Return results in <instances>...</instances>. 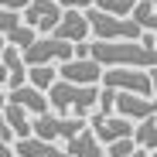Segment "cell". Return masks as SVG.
<instances>
[{"instance_id": "cell-25", "label": "cell", "mask_w": 157, "mask_h": 157, "mask_svg": "<svg viewBox=\"0 0 157 157\" xmlns=\"http://www.w3.org/2000/svg\"><path fill=\"white\" fill-rule=\"evenodd\" d=\"M14 157H17V154H14Z\"/></svg>"}, {"instance_id": "cell-3", "label": "cell", "mask_w": 157, "mask_h": 157, "mask_svg": "<svg viewBox=\"0 0 157 157\" xmlns=\"http://www.w3.org/2000/svg\"><path fill=\"white\" fill-rule=\"evenodd\" d=\"M86 17H89V28H92V41H140L147 34L130 17H113V14L96 10V7H89Z\"/></svg>"}, {"instance_id": "cell-17", "label": "cell", "mask_w": 157, "mask_h": 157, "mask_svg": "<svg viewBox=\"0 0 157 157\" xmlns=\"http://www.w3.org/2000/svg\"><path fill=\"white\" fill-rule=\"evenodd\" d=\"M106 157H150L144 147H137V140L130 137V140H116L106 147Z\"/></svg>"}, {"instance_id": "cell-1", "label": "cell", "mask_w": 157, "mask_h": 157, "mask_svg": "<svg viewBox=\"0 0 157 157\" xmlns=\"http://www.w3.org/2000/svg\"><path fill=\"white\" fill-rule=\"evenodd\" d=\"M89 58L102 68H157V48L144 41H89Z\"/></svg>"}, {"instance_id": "cell-4", "label": "cell", "mask_w": 157, "mask_h": 157, "mask_svg": "<svg viewBox=\"0 0 157 157\" xmlns=\"http://www.w3.org/2000/svg\"><path fill=\"white\" fill-rule=\"evenodd\" d=\"M31 130H34V137L38 140H48V144H55V140H72L78 137L82 130H89V120H78V116H62V113H41V116H31Z\"/></svg>"}, {"instance_id": "cell-7", "label": "cell", "mask_w": 157, "mask_h": 157, "mask_svg": "<svg viewBox=\"0 0 157 157\" xmlns=\"http://www.w3.org/2000/svg\"><path fill=\"white\" fill-rule=\"evenodd\" d=\"M62 14H65V7L58 4V0H31V4L21 10V21L44 38V34H51V31L58 28Z\"/></svg>"}, {"instance_id": "cell-23", "label": "cell", "mask_w": 157, "mask_h": 157, "mask_svg": "<svg viewBox=\"0 0 157 157\" xmlns=\"http://www.w3.org/2000/svg\"><path fill=\"white\" fill-rule=\"evenodd\" d=\"M150 157H157V150H154V154H150Z\"/></svg>"}, {"instance_id": "cell-5", "label": "cell", "mask_w": 157, "mask_h": 157, "mask_svg": "<svg viewBox=\"0 0 157 157\" xmlns=\"http://www.w3.org/2000/svg\"><path fill=\"white\" fill-rule=\"evenodd\" d=\"M21 55H24V65H28V68H34V65H62V62L75 58V44L44 34V38H38L31 48H24Z\"/></svg>"}, {"instance_id": "cell-20", "label": "cell", "mask_w": 157, "mask_h": 157, "mask_svg": "<svg viewBox=\"0 0 157 157\" xmlns=\"http://www.w3.org/2000/svg\"><path fill=\"white\" fill-rule=\"evenodd\" d=\"M150 72V82H154V96H157V68H147Z\"/></svg>"}, {"instance_id": "cell-12", "label": "cell", "mask_w": 157, "mask_h": 157, "mask_svg": "<svg viewBox=\"0 0 157 157\" xmlns=\"http://www.w3.org/2000/svg\"><path fill=\"white\" fill-rule=\"evenodd\" d=\"M0 62H4V68H7V92H10V89H21V86H28V65H24L21 48L7 44L4 55H0Z\"/></svg>"}, {"instance_id": "cell-19", "label": "cell", "mask_w": 157, "mask_h": 157, "mask_svg": "<svg viewBox=\"0 0 157 157\" xmlns=\"http://www.w3.org/2000/svg\"><path fill=\"white\" fill-rule=\"evenodd\" d=\"M0 157H14V144H7V140H0Z\"/></svg>"}, {"instance_id": "cell-8", "label": "cell", "mask_w": 157, "mask_h": 157, "mask_svg": "<svg viewBox=\"0 0 157 157\" xmlns=\"http://www.w3.org/2000/svg\"><path fill=\"white\" fill-rule=\"evenodd\" d=\"M89 130L96 133V140L102 144V147H109V144H116V140H130L133 137V130H137V123H130L126 116H102V113H92L89 116Z\"/></svg>"}, {"instance_id": "cell-2", "label": "cell", "mask_w": 157, "mask_h": 157, "mask_svg": "<svg viewBox=\"0 0 157 157\" xmlns=\"http://www.w3.org/2000/svg\"><path fill=\"white\" fill-rule=\"evenodd\" d=\"M99 92H102L99 86H72L65 78H58L48 89V106H51V113L89 120L96 113V106H99Z\"/></svg>"}, {"instance_id": "cell-26", "label": "cell", "mask_w": 157, "mask_h": 157, "mask_svg": "<svg viewBox=\"0 0 157 157\" xmlns=\"http://www.w3.org/2000/svg\"><path fill=\"white\" fill-rule=\"evenodd\" d=\"M154 48H157V44H154Z\"/></svg>"}, {"instance_id": "cell-14", "label": "cell", "mask_w": 157, "mask_h": 157, "mask_svg": "<svg viewBox=\"0 0 157 157\" xmlns=\"http://www.w3.org/2000/svg\"><path fill=\"white\" fill-rule=\"evenodd\" d=\"M4 120H7V126L14 130V137H17V140L34 137V130H31V113H28V109H21L17 102H7V106H4Z\"/></svg>"}, {"instance_id": "cell-24", "label": "cell", "mask_w": 157, "mask_h": 157, "mask_svg": "<svg viewBox=\"0 0 157 157\" xmlns=\"http://www.w3.org/2000/svg\"><path fill=\"white\" fill-rule=\"evenodd\" d=\"M154 4H157V0H154Z\"/></svg>"}, {"instance_id": "cell-11", "label": "cell", "mask_w": 157, "mask_h": 157, "mask_svg": "<svg viewBox=\"0 0 157 157\" xmlns=\"http://www.w3.org/2000/svg\"><path fill=\"white\" fill-rule=\"evenodd\" d=\"M7 102H17V106H21V109H28L31 116H41V113L51 109V106H48V92L34 89L31 82H28V86H21V89H10V92H7Z\"/></svg>"}, {"instance_id": "cell-16", "label": "cell", "mask_w": 157, "mask_h": 157, "mask_svg": "<svg viewBox=\"0 0 157 157\" xmlns=\"http://www.w3.org/2000/svg\"><path fill=\"white\" fill-rule=\"evenodd\" d=\"M28 82H31L34 89L48 92L51 86L58 82V68H55V65H34V68H28Z\"/></svg>"}, {"instance_id": "cell-6", "label": "cell", "mask_w": 157, "mask_h": 157, "mask_svg": "<svg viewBox=\"0 0 157 157\" xmlns=\"http://www.w3.org/2000/svg\"><path fill=\"white\" fill-rule=\"evenodd\" d=\"M102 89L154 96V82H150V72L147 68H106V72H102Z\"/></svg>"}, {"instance_id": "cell-9", "label": "cell", "mask_w": 157, "mask_h": 157, "mask_svg": "<svg viewBox=\"0 0 157 157\" xmlns=\"http://www.w3.org/2000/svg\"><path fill=\"white\" fill-rule=\"evenodd\" d=\"M102 68L96 58H68L58 65V78H65V82L72 86H99L102 82Z\"/></svg>"}, {"instance_id": "cell-15", "label": "cell", "mask_w": 157, "mask_h": 157, "mask_svg": "<svg viewBox=\"0 0 157 157\" xmlns=\"http://www.w3.org/2000/svg\"><path fill=\"white\" fill-rule=\"evenodd\" d=\"M133 140H137V147H144L147 154H154V150H157V116H150V120L137 123Z\"/></svg>"}, {"instance_id": "cell-18", "label": "cell", "mask_w": 157, "mask_h": 157, "mask_svg": "<svg viewBox=\"0 0 157 157\" xmlns=\"http://www.w3.org/2000/svg\"><path fill=\"white\" fill-rule=\"evenodd\" d=\"M28 4H31V0H0V7H4V10H17V14L28 7Z\"/></svg>"}, {"instance_id": "cell-22", "label": "cell", "mask_w": 157, "mask_h": 157, "mask_svg": "<svg viewBox=\"0 0 157 157\" xmlns=\"http://www.w3.org/2000/svg\"><path fill=\"white\" fill-rule=\"evenodd\" d=\"M4 48H7V38H4V34H0V55H4Z\"/></svg>"}, {"instance_id": "cell-10", "label": "cell", "mask_w": 157, "mask_h": 157, "mask_svg": "<svg viewBox=\"0 0 157 157\" xmlns=\"http://www.w3.org/2000/svg\"><path fill=\"white\" fill-rule=\"evenodd\" d=\"M89 34H92V28H89L86 10H65L62 21H58V28L51 31V38L68 41V44H82V41H89Z\"/></svg>"}, {"instance_id": "cell-13", "label": "cell", "mask_w": 157, "mask_h": 157, "mask_svg": "<svg viewBox=\"0 0 157 157\" xmlns=\"http://www.w3.org/2000/svg\"><path fill=\"white\" fill-rule=\"evenodd\" d=\"M65 150H68L72 157H106V147L96 140L92 130H82L78 137H72V140L65 144Z\"/></svg>"}, {"instance_id": "cell-21", "label": "cell", "mask_w": 157, "mask_h": 157, "mask_svg": "<svg viewBox=\"0 0 157 157\" xmlns=\"http://www.w3.org/2000/svg\"><path fill=\"white\" fill-rule=\"evenodd\" d=\"M7 106V92H4V86H0V109Z\"/></svg>"}]
</instances>
